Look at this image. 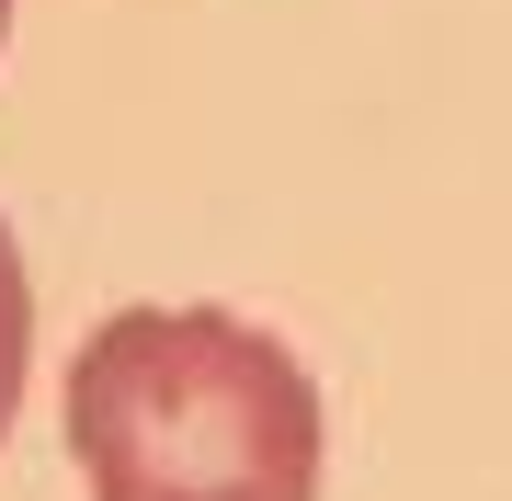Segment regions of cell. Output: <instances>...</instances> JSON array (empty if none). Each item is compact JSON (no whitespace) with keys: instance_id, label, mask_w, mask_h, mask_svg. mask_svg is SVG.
Masks as SVG:
<instances>
[{"instance_id":"cell-1","label":"cell","mask_w":512,"mask_h":501,"mask_svg":"<svg viewBox=\"0 0 512 501\" xmlns=\"http://www.w3.org/2000/svg\"><path fill=\"white\" fill-rule=\"evenodd\" d=\"M92 501H319V388L228 308H126L69 365Z\"/></svg>"},{"instance_id":"cell-2","label":"cell","mask_w":512,"mask_h":501,"mask_svg":"<svg viewBox=\"0 0 512 501\" xmlns=\"http://www.w3.org/2000/svg\"><path fill=\"white\" fill-rule=\"evenodd\" d=\"M23 353H35V285H23V251H12V228H0V433H12V410H23Z\"/></svg>"},{"instance_id":"cell-3","label":"cell","mask_w":512,"mask_h":501,"mask_svg":"<svg viewBox=\"0 0 512 501\" xmlns=\"http://www.w3.org/2000/svg\"><path fill=\"white\" fill-rule=\"evenodd\" d=\"M0 23H12V0H0Z\"/></svg>"}]
</instances>
